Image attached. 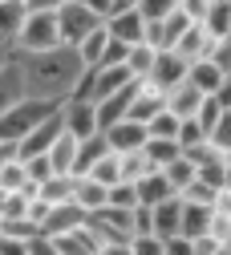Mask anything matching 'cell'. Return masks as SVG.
<instances>
[{
	"label": "cell",
	"mask_w": 231,
	"mask_h": 255,
	"mask_svg": "<svg viewBox=\"0 0 231 255\" xmlns=\"http://www.w3.org/2000/svg\"><path fill=\"white\" fill-rule=\"evenodd\" d=\"M16 69H20V81H24V93L32 98H49V102H65L73 93L77 77H81V57L73 45H53V49H41V53H16Z\"/></svg>",
	"instance_id": "1"
},
{
	"label": "cell",
	"mask_w": 231,
	"mask_h": 255,
	"mask_svg": "<svg viewBox=\"0 0 231 255\" xmlns=\"http://www.w3.org/2000/svg\"><path fill=\"white\" fill-rule=\"evenodd\" d=\"M57 110H61V102H49V98H32V93L16 98L8 110H0V142H20L32 126L45 122Z\"/></svg>",
	"instance_id": "2"
},
{
	"label": "cell",
	"mask_w": 231,
	"mask_h": 255,
	"mask_svg": "<svg viewBox=\"0 0 231 255\" xmlns=\"http://www.w3.org/2000/svg\"><path fill=\"white\" fill-rule=\"evenodd\" d=\"M53 45H61L57 8H28L12 49H16V53H41V49H53Z\"/></svg>",
	"instance_id": "3"
},
{
	"label": "cell",
	"mask_w": 231,
	"mask_h": 255,
	"mask_svg": "<svg viewBox=\"0 0 231 255\" xmlns=\"http://www.w3.org/2000/svg\"><path fill=\"white\" fill-rule=\"evenodd\" d=\"M102 12H93L81 0H65L57 8V33H61V45H77L81 37H89L93 28H102Z\"/></svg>",
	"instance_id": "4"
},
{
	"label": "cell",
	"mask_w": 231,
	"mask_h": 255,
	"mask_svg": "<svg viewBox=\"0 0 231 255\" xmlns=\"http://www.w3.org/2000/svg\"><path fill=\"white\" fill-rule=\"evenodd\" d=\"M61 126H65L73 138L97 134V110H93V102H89V98H65V102H61Z\"/></svg>",
	"instance_id": "5"
},
{
	"label": "cell",
	"mask_w": 231,
	"mask_h": 255,
	"mask_svg": "<svg viewBox=\"0 0 231 255\" xmlns=\"http://www.w3.org/2000/svg\"><path fill=\"white\" fill-rule=\"evenodd\" d=\"M187 65H191V61L179 57L175 49H158V53H154V65H150V73H146V81H154L162 93H167L171 85L187 81Z\"/></svg>",
	"instance_id": "6"
},
{
	"label": "cell",
	"mask_w": 231,
	"mask_h": 255,
	"mask_svg": "<svg viewBox=\"0 0 231 255\" xmlns=\"http://www.w3.org/2000/svg\"><path fill=\"white\" fill-rule=\"evenodd\" d=\"M102 138H106V146H110L114 154L138 150V146L146 142V122H138V118H118V122H110L106 130H102Z\"/></svg>",
	"instance_id": "7"
},
{
	"label": "cell",
	"mask_w": 231,
	"mask_h": 255,
	"mask_svg": "<svg viewBox=\"0 0 231 255\" xmlns=\"http://www.w3.org/2000/svg\"><path fill=\"white\" fill-rule=\"evenodd\" d=\"M106 33L122 45H138L142 33H146V16L138 8H122V12H110L106 16Z\"/></svg>",
	"instance_id": "8"
},
{
	"label": "cell",
	"mask_w": 231,
	"mask_h": 255,
	"mask_svg": "<svg viewBox=\"0 0 231 255\" xmlns=\"http://www.w3.org/2000/svg\"><path fill=\"white\" fill-rule=\"evenodd\" d=\"M53 243V255H97V239L89 231V223H77V227L61 231V235H49Z\"/></svg>",
	"instance_id": "9"
},
{
	"label": "cell",
	"mask_w": 231,
	"mask_h": 255,
	"mask_svg": "<svg viewBox=\"0 0 231 255\" xmlns=\"http://www.w3.org/2000/svg\"><path fill=\"white\" fill-rule=\"evenodd\" d=\"M77 223H85V211H81L73 199H65V203H49V207H45V215H41V231L61 235V231L77 227Z\"/></svg>",
	"instance_id": "10"
},
{
	"label": "cell",
	"mask_w": 231,
	"mask_h": 255,
	"mask_svg": "<svg viewBox=\"0 0 231 255\" xmlns=\"http://www.w3.org/2000/svg\"><path fill=\"white\" fill-rule=\"evenodd\" d=\"M211 45H215V37L203 28V20H191L183 33H179V41L171 45L179 57H187V61H199V57H207L211 53Z\"/></svg>",
	"instance_id": "11"
},
{
	"label": "cell",
	"mask_w": 231,
	"mask_h": 255,
	"mask_svg": "<svg viewBox=\"0 0 231 255\" xmlns=\"http://www.w3.org/2000/svg\"><path fill=\"white\" fill-rule=\"evenodd\" d=\"M150 223H154V235L167 239V235H179V223H183V199L171 195V199H158L150 207Z\"/></svg>",
	"instance_id": "12"
},
{
	"label": "cell",
	"mask_w": 231,
	"mask_h": 255,
	"mask_svg": "<svg viewBox=\"0 0 231 255\" xmlns=\"http://www.w3.org/2000/svg\"><path fill=\"white\" fill-rule=\"evenodd\" d=\"M199 102H203V93L195 89L191 81H179V85L167 89V110L175 118H195V114H199Z\"/></svg>",
	"instance_id": "13"
},
{
	"label": "cell",
	"mask_w": 231,
	"mask_h": 255,
	"mask_svg": "<svg viewBox=\"0 0 231 255\" xmlns=\"http://www.w3.org/2000/svg\"><path fill=\"white\" fill-rule=\"evenodd\" d=\"M73 203H77L85 215L102 211V207H106V186L97 182V178H89V174H73Z\"/></svg>",
	"instance_id": "14"
},
{
	"label": "cell",
	"mask_w": 231,
	"mask_h": 255,
	"mask_svg": "<svg viewBox=\"0 0 231 255\" xmlns=\"http://www.w3.org/2000/svg\"><path fill=\"white\" fill-rule=\"evenodd\" d=\"M223 77H227V73L215 65L211 57H199V61H191V65H187V81L199 89V93H215V89L223 85Z\"/></svg>",
	"instance_id": "15"
},
{
	"label": "cell",
	"mask_w": 231,
	"mask_h": 255,
	"mask_svg": "<svg viewBox=\"0 0 231 255\" xmlns=\"http://www.w3.org/2000/svg\"><path fill=\"white\" fill-rule=\"evenodd\" d=\"M24 12L28 4L24 0H0V45H16V33H20V24H24Z\"/></svg>",
	"instance_id": "16"
},
{
	"label": "cell",
	"mask_w": 231,
	"mask_h": 255,
	"mask_svg": "<svg viewBox=\"0 0 231 255\" xmlns=\"http://www.w3.org/2000/svg\"><path fill=\"white\" fill-rule=\"evenodd\" d=\"M45 154H49V166H53V170H61V174H73V158H77V138H73L69 130H61V134L53 138V146H49Z\"/></svg>",
	"instance_id": "17"
},
{
	"label": "cell",
	"mask_w": 231,
	"mask_h": 255,
	"mask_svg": "<svg viewBox=\"0 0 231 255\" xmlns=\"http://www.w3.org/2000/svg\"><path fill=\"white\" fill-rule=\"evenodd\" d=\"M32 195L45 199V203H65V199H73V174L53 170L49 178H41L37 186H32Z\"/></svg>",
	"instance_id": "18"
},
{
	"label": "cell",
	"mask_w": 231,
	"mask_h": 255,
	"mask_svg": "<svg viewBox=\"0 0 231 255\" xmlns=\"http://www.w3.org/2000/svg\"><path fill=\"white\" fill-rule=\"evenodd\" d=\"M134 190H138V203H146V207H154L158 199H171V195H175L162 170H150V174L134 178Z\"/></svg>",
	"instance_id": "19"
},
{
	"label": "cell",
	"mask_w": 231,
	"mask_h": 255,
	"mask_svg": "<svg viewBox=\"0 0 231 255\" xmlns=\"http://www.w3.org/2000/svg\"><path fill=\"white\" fill-rule=\"evenodd\" d=\"M207 219H211V203H191V199H183V223H179V235H187V239L203 235V231H207Z\"/></svg>",
	"instance_id": "20"
},
{
	"label": "cell",
	"mask_w": 231,
	"mask_h": 255,
	"mask_svg": "<svg viewBox=\"0 0 231 255\" xmlns=\"http://www.w3.org/2000/svg\"><path fill=\"white\" fill-rule=\"evenodd\" d=\"M16 98H24V81H20V69H16V57H8L0 65V110H8Z\"/></svg>",
	"instance_id": "21"
},
{
	"label": "cell",
	"mask_w": 231,
	"mask_h": 255,
	"mask_svg": "<svg viewBox=\"0 0 231 255\" xmlns=\"http://www.w3.org/2000/svg\"><path fill=\"white\" fill-rule=\"evenodd\" d=\"M110 146H106V138H102V130L97 134H89V138H77V158H73V174H85L97 158H102Z\"/></svg>",
	"instance_id": "22"
},
{
	"label": "cell",
	"mask_w": 231,
	"mask_h": 255,
	"mask_svg": "<svg viewBox=\"0 0 231 255\" xmlns=\"http://www.w3.org/2000/svg\"><path fill=\"white\" fill-rule=\"evenodd\" d=\"M0 186H4V190H32V182H28V166H24L20 154L4 158V166H0Z\"/></svg>",
	"instance_id": "23"
},
{
	"label": "cell",
	"mask_w": 231,
	"mask_h": 255,
	"mask_svg": "<svg viewBox=\"0 0 231 255\" xmlns=\"http://www.w3.org/2000/svg\"><path fill=\"white\" fill-rule=\"evenodd\" d=\"M203 28L211 37H227L231 33V0H211V8L203 12Z\"/></svg>",
	"instance_id": "24"
},
{
	"label": "cell",
	"mask_w": 231,
	"mask_h": 255,
	"mask_svg": "<svg viewBox=\"0 0 231 255\" xmlns=\"http://www.w3.org/2000/svg\"><path fill=\"white\" fill-rule=\"evenodd\" d=\"M158 170L167 174V182H171V190H175V195H179V190H183V186L195 178V162H191L187 154H175L171 162H167V166H158Z\"/></svg>",
	"instance_id": "25"
},
{
	"label": "cell",
	"mask_w": 231,
	"mask_h": 255,
	"mask_svg": "<svg viewBox=\"0 0 231 255\" xmlns=\"http://www.w3.org/2000/svg\"><path fill=\"white\" fill-rule=\"evenodd\" d=\"M118 162H122V178H142V174H150V170H158L150 158H146V150L138 146V150H126V154H118Z\"/></svg>",
	"instance_id": "26"
},
{
	"label": "cell",
	"mask_w": 231,
	"mask_h": 255,
	"mask_svg": "<svg viewBox=\"0 0 231 255\" xmlns=\"http://www.w3.org/2000/svg\"><path fill=\"white\" fill-rule=\"evenodd\" d=\"M106 207H118V211H134L138 207V190L130 178H118L114 186H106Z\"/></svg>",
	"instance_id": "27"
},
{
	"label": "cell",
	"mask_w": 231,
	"mask_h": 255,
	"mask_svg": "<svg viewBox=\"0 0 231 255\" xmlns=\"http://www.w3.org/2000/svg\"><path fill=\"white\" fill-rule=\"evenodd\" d=\"M154 45H146V41H138V45H130L126 49V69L134 73V77H146L150 73V65H154Z\"/></svg>",
	"instance_id": "28"
},
{
	"label": "cell",
	"mask_w": 231,
	"mask_h": 255,
	"mask_svg": "<svg viewBox=\"0 0 231 255\" xmlns=\"http://www.w3.org/2000/svg\"><path fill=\"white\" fill-rule=\"evenodd\" d=\"M85 174H89V178H97L102 186H114V182L122 178V162H118V154H114V150H106V154L97 158V162H93Z\"/></svg>",
	"instance_id": "29"
},
{
	"label": "cell",
	"mask_w": 231,
	"mask_h": 255,
	"mask_svg": "<svg viewBox=\"0 0 231 255\" xmlns=\"http://www.w3.org/2000/svg\"><path fill=\"white\" fill-rule=\"evenodd\" d=\"M142 150H146V158H150L154 166H167L175 154H183V146H179L175 138H146V142H142Z\"/></svg>",
	"instance_id": "30"
},
{
	"label": "cell",
	"mask_w": 231,
	"mask_h": 255,
	"mask_svg": "<svg viewBox=\"0 0 231 255\" xmlns=\"http://www.w3.org/2000/svg\"><path fill=\"white\" fill-rule=\"evenodd\" d=\"M175 130H179V118H175L167 106L146 122V138H175Z\"/></svg>",
	"instance_id": "31"
},
{
	"label": "cell",
	"mask_w": 231,
	"mask_h": 255,
	"mask_svg": "<svg viewBox=\"0 0 231 255\" xmlns=\"http://www.w3.org/2000/svg\"><path fill=\"white\" fill-rule=\"evenodd\" d=\"M207 138V130L199 126V118H179V130H175V142L187 150V146H199Z\"/></svg>",
	"instance_id": "32"
},
{
	"label": "cell",
	"mask_w": 231,
	"mask_h": 255,
	"mask_svg": "<svg viewBox=\"0 0 231 255\" xmlns=\"http://www.w3.org/2000/svg\"><path fill=\"white\" fill-rule=\"evenodd\" d=\"M207 138H211V146H215V150H223V154L231 150V106L219 114V122L207 130Z\"/></svg>",
	"instance_id": "33"
},
{
	"label": "cell",
	"mask_w": 231,
	"mask_h": 255,
	"mask_svg": "<svg viewBox=\"0 0 231 255\" xmlns=\"http://www.w3.org/2000/svg\"><path fill=\"white\" fill-rule=\"evenodd\" d=\"M215 65L223 69V73H231V33L227 37H215V45H211V53H207Z\"/></svg>",
	"instance_id": "34"
},
{
	"label": "cell",
	"mask_w": 231,
	"mask_h": 255,
	"mask_svg": "<svg viewBox=\"0 0 231 255\" xmlns=\"http://www.w3.org/2000/svg\"><path fill=\"white\" fill-rule=\"evenodd\" d=\"M24 166H28V182H32V186H37L41 178H49V174H53L49 154H32V158H24Z\"/></svg>",
	"instance_id": "35"
},
{
	"label": "cell",
	"mask_w": 231,
	"mask_h": 255,
	"mask_svg": "<svg viewBox=\"0 0 231 255\" xmlns=\"http://www.w3.org/2000/svg\"><path fill=\"white\" fill-rule=\"evenodd\" d=\"M138 12L146 20H162L167 12H175V0H138Z\"/></svg>",
	"instance_id": "36"
},
{
	"label": "cell",
	"mask_w": 231,
	"mask_h": 255,
	"mask_svg": "<svg viewBox=\"0 0 231 255\" xmlns=\"http://www.w3.org/2000/svg\"><path fill=\"white\" fill-rule=\"evenodd\" d=\"M175 8H179L187 20H203V12L211 8V0H175Z\"/></svg>",
	"instance_id": "37"
},
{
	"label": "cell",
	"mask_w": 231,
	"mask_h": 255,
	"mask_svg": "<svg viewBox=\"0 0 231 255\" xmlns=\"http://www.w3.org/2000/svg\"><path fill=\"white\" fill-rule=\"evenodd\" d=\"M24 4H28V8H61L65 0H24Z\"/></svg>",
	"instance_id": "38"
},
{
	"label": "cell",
	"mask_w": 231,
	"mask_h": 255,
	"mask_svg": "<svg viewBox=\"0 0 231 255\" xmlns=\"http://www.w3.org/2000/svg\"><path fill=\"white\" fill-rule=\"evenodd\" d=\"M81 4H89L93 12H102V20H106V12H110V0H81Z\"/></svg>",
	"instance_id": "39"
},
{
	"label": "cell",
	"mask_w": 231,
	"mask_h": 255,
	"mask_svg": "<svg viewBox=\"0 0 231 255\" xmlns=\"http://www.w3.org/2000/svg\"><path fill=\"white\" fill-rule=\"evenodd\" d=\"M122 8H138V0H110V12H122ZM106 12V16H110Z\"/></svg>",
	"instance_id": "40"
},
{
	"label": "cell",
	"mask_w": 231,
	"mask_h": 255,
	"mask_svg": "<svg viewBox=\"0 0 231 255\" xmlns=\"http://www.w3.org/2000/svg\"><path fill=\"white\" fill-rule=\"evenodd\" d=\"M8 57H12V49H8V45H0V65H4Z\"/></svg>",
	"instance_id": "41"
}]
</instances>
